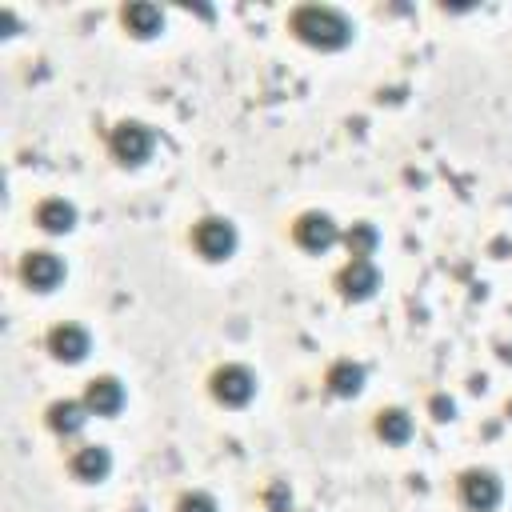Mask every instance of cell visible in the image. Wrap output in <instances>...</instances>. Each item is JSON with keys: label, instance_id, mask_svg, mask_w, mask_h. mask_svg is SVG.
<instances>
[{"label": "cell", "instance_id": "6da1fadb", "mask_svg": "<svg viewBox=\"0 0 512 512\" xmlns=\"http://www.w3.org/2000/svg\"><path fill=\"white\" fill-rule=\"evenodd\" d=\"M292 32L312 48H344L352 40V20L328 4H300L292 12Z\"/></svg>", "mask_w": 512, "mask_h": 512}, {"label": "cell", "instance_id": "7a4b0ae2", "mask_svg": "<svg viewBox=\"0 0 512 512\" xmlns=\"http://www.w3.org/2000/svg\"><path fill=\"white\" fill-rule=\"evenodd\" d=\"M108 144H112V156L120 164H144L148 152H152V132L144 124H136V120H124V124L112 128V140Z\"/></svg>", "mask_w": 512, "mask_h": 512}, {"label": "cell", "instance_id": "3957f363", "mask_svg": "<svg viewBox=\"0 0 512 512\" xmlns=\"http://www.w3.org/2000/svg\"><path fill=\"white\" fill-rule=\"evenodd\" d=\"M252 392H256V376L244 368V364H224V368H216V376H212V396L220 400V404H248L252 400Z\"/></svg>", "mask_w": 512, "mask_h": 512}, {"label": "cell", "instance_id": "277c9868", "mask_svg": "<svg viewBox=\"0 0 512 512\" xmlns=\"http://www.w3.org/2000/svg\"><path fill=\"white\" fill-rule=\"evenodd\" d=\"M196 248L208 260H228L232 248H236V228L228 220H220V216H208V220L196 224Z\"/></svg>", "mask_w": 512, "mask_h": 512}, {"label": "cell", "instance_id": "5b68a950", "mask_svg": "<svg viewBox=\"0 0 512 512\" xmlns=\"http://www.w3.org/2000/svg\"><path fill=\"white\" fill-rule=\"evenodd\" d=\"M460 496H464V504H468L472 512H492V508L500 504V480H496L492 472L472 468V472L460 476Z\"/></svg>", "mask_w": 512, "mask_h": 512}, {"label": "cell", "instance_id": "8992f818", "mask_svg": "<svg viewBox=\"0 0 512 512\" xmlns=\"http://www.w3.org/2000/svg\"><path fill=\"white\" fill-rule=\"evenodd\" d=\"M336 236L340 232H336L332 216H324V212H304L296 220V244L308 248V252H328L336 244Z\"/></svg>", "mask_w": 512, "mask_h": 512}, {"label": "cell", "instance_id": "52a82bcc", "mask_svg": "<svg viewBox=\"0 0 512 512\" xmlns=\"http://www.w3.org/2000/svg\"><path fill=\"white\" fill-rule=\"evenodd\" d=\"M20 276H24L36 292H48V288H56V284L64 280V264H60V256H52V252H28L24 264H20Z\"/></svg>", "mask_w": 512, "mask_h": 512}, {"label": "cell", "instance_id": "ba28073f", "mask_svg": "<svg viewBox=\"0 0 512 512\" xmlns=\"http://www.w3.org/2000/svg\"><path fill=\"white\" fill-rule=\"evenodd\" d=\"M48 352L56 360H64V364H76V360L88 356V332L80 324H56L48 332Z\"/></svg>", "mask_w": 512, "mask_h": 512}, {"label": "cell", "instance_id": "9c48e42d", "mask_svg": "<svg viewBox=\"0 0 512 512\" xmlns=\"http://www.w3.org/2000/svg\"><path fill=\"white\" fill-rule=\"evenodd\" d=\"M380 288V272L372 268V260H348V268L340 272V292L348 300H368Z\"/></svg>", "mask_w": 512, "mask_h": 512}, {"label": "cell", "instance_id": "30bf717a", "mask_svg": "<svg viewBox=\"0 0 512 512\" xmlns=\"http://www.w3.org/2000/svg\"><path fill=\"white\" fill-rule=\"evenodd\" d=\"M84 404H88V412H96V416H116V412L124 408V388H120V380H112V376L88 380Z\"/></svg>", "mask_w": 512, "mask_h": 512}, {"label": "cell", "instance_id": "8fae6325", "mask_svg": "<svg viewBox=\"0 0 512 512\" xmlns=\"http://www.w3.org/2000/svg\"><path fill=\"white\" fill-rule=\"evenodd\" d=\"M120 16H124V28H128L132 36H140V40H148V36H156V32L164 28V12H160L156 4H148V0L128 4Z\"/></svg>", "mask_w": 512, "mask_h": 512}, {"label": "cell", "instance_id": "7c38bea8", "mask_svg": "<svg viewBox=\"0 0 512 512\" xmlns=\"http://www.w3.org/2000/svg\"><path fill=\"white\" fill-rule=\"evenodd\" d=\"M72 472L80 476V480H104L108 472H112V456H108V448H100V444H88V448H80L76 456H72Z\"/></svg>", "mask_w": 512, "mask_h": 512}, {"label": "cell", "instance_id": "4fadbf2b", "mask_svg": "<svg viewBox=\"0 0 512 512\" xmlns=\"http://www.w3.org/2000/svg\"><path fill=\"white\" fill-rule=\"evenodd\" d=\"M84 420H88V404H76V400H56V404L48 408V424H52V432H60V436L80 432V428H84Z\"/></svg>", "mask_w": 512, "mask_h": 512}, {"label": "cell", "instance_id": "5bb4252c", "mask_svg": "<svg viewBox=\"0 0 512 512\" xmlns=\"http://www.w3.org/2000/svg\"><path fill=\"white\" fill-rule=\"evenodd\" d=\"M36 224H40L44 232H68V228L76 224V208H72L68 200H44V204L36 208Z\"/></svg>", "mask_w": 512, "mask_h": 512}, {"label": "cell", "instance_id": "9a60e30c", "mask_svg": "<svg viewBox=\"0 0 512 512\" xmlns=\"http://www.w3.org/2000/svg\"><path fill=\"white\" fill-rule=\"evenodd\" d=\"M328 388H332L336 396H356V392L364 388V368L352 364V360H336V364L328 368Z\"/></svg>", "mask_w": 512, "mask_h": 512}, {"label": "cell", "instance_id": "2e32d148", "mask_svg": "<svg viewBox=\"0 0 512 512\" xmlns=\"http://www.w3.org/2000/svg\"><path fill=\"white\" fill-rule=\"evenodd\" d=\"M376 432H380L388 444H404V440L412 436V416L400 412V408H388V412L376 416Z\"/></svg>", "mask_w": 512, "mask_h": 512}, {"label": "cell", "instance_id": "e0dca14e", "mask_svg": "<svg viewBox=\"0 0 512 512\" xmlns=\"http://www.w3.org/2000/svg\"><path fill=\"white\" fill-rule=\"evenodd\" d=\"M376 228L372 224H352V232H348V252H352V260H368L372 256V248H376Z\"/></svg>", "mask_w": 512, "mask_h": 512}, {"label": "cell", "instance_id": "ac0fdd59", "mask_svg": "<svg viewBox=\"0 0 512 512\" xmlns=\"http://www.w3.org/2000/svg\"><path fill=\"white\" fill-rule=\"evenodd\" d=\"M176 512H220V508H216V500L208 492H184Z\"/></svg>", "mask_w": 512, "mask_h": 512}, {"label": "cell", "instance_id": "d6986e66", "mask_svg": "<svg viewBox=\"0 0 512 512\" xmlns=\"http://www.w3.org/2000/svg\"><path fill=\"white\" fill-rule=\"evenodd\" d=\"M268 508H272V512H288V508H292V496H288V488H284L280 480L268 488Z\"/></svg>", "mask_w": 512, "mask_h": 512}, {"label": "cell", "instance_id": "ffe728a7", "mask_svg": "<svg viewBox=\"0 0 512 512\" xmlns=\"http://www.w3.org/2000/svg\"><path fill=\"white\" fill-rule=\"evenodd\" d=\"M452 412H456V404L448 396H432V416L436 420H452Z\"/></svg>", "mask_w": 512, "mask_h": 512}]
</instances>
